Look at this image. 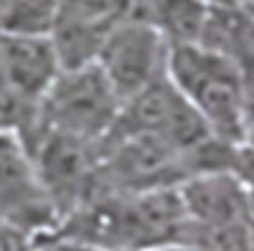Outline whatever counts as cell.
<instances>
[{"instance_id":"cell-5","label":"cell","mask_w":254,"mask_h":251,"mask_svg":"<svg viewBox=\"0 0 254 251\" xmlns=\"http://www.w3.org/2000/svg\"><path fill=\"white\" fill-rule=\"evenodd\" d=\"M132 132L155 135L181 152L193 148L203 137L214 135L168 76L122 101L120 117L110 135Z\"/></svg>"},{"instance_id":"cell-3","label":"cell","mask_w":254,"mask_h":251,"mask_svg":"<svg viewBox=\"0 0 254 251\" xmlns=\"http://www.w3.org/2000/svg\"><path fill=\"white\" fill-rule=\"evenodd\" d=\"M122 99L97 64L64 69L41 99V130L99 145L115 127Z\"/></svg>"},{"instance_id":"cell-8","label":"cell","mask_w":254,"mask_h":251,"mask_svg":"<svg viewBox=\"0 0 254 251\" xmlns=\"http://www.w3.org/2000/svg\"><path fill=\"white\" fill-rule=\"evenodd\" d=\"M178 188L186 221L198 226H231L249 221L247 185L234 173L190 175Z\"/></svg>"},{"instance_id":"cell-16","label":"cell","mask_w":254,"mask_h":251,"mask_svg":"<svg viewBox=\"0 0 254 251\" xmlns=\"http://www.w3.org/2000/svg\"><path fill=\"white\" fill-rule=\"evenodd\" d=\"M208 3H214V0H208Z\"/></svg>"},{"instance_id":"cell-7","label":"cell","mask_w":254,"mask_h":251,"mask_svg":"<svg viewBox=\"0 0 254 251\" xmlns=\"http://www.w3.org/2000/svg\"><path fill=\"white\" fill-rule=\"evenodd\" d=\"M61 71L49 36H0V79L26 101L41 104Z\"/></svg>"},{"instance_id":"cell-1","label":"cell","mask_w":254,"mask_h":251,"mask_svg":"<svg viewBox=\"0 0 254 251\" xmlns=\"http://www.w3.org/2000/svg\"><path fill=\"white\" fill-rule=\"evenodd\" d=\"M183 223L178 188L97 193L69 211L49 236L104 251H153L173 246Z\"/></svg>"},{"instance_id":"cell-14","label":"cell","mask_w":254,"mask_h":251,"mask_svg":"<svg viewBox=\"0 0 254 251\" xmlns=\"http://www.w3.org/2000/svg\"><path fill=\"white\" fill-rule=\"evenodd\" d=\"M234 3H239L242 8H247V10H252V13H254V0H234Z\"/></svg>"},{"instance_id":"cell-2","label":"cell","mask_w":254,"mask_h":251,"mask_svg":"<svg viewBox=\"0 0 254 251\" xmlns=\"http://www.w3.org/2000/svg\"><path fill=\"white\" fill-rule=\"evenodd\" d=\"M168 79L216 137L242 142L244 74L203 46H171Z\"/></svg>"},{"instance_id":"cell-13","label":"cell","mask_w":254,"mask_h":251,"mask_svg":"<svg viewBox=\"0 0 254 251\" xmlns=\"http://www.w3.org/2000/svg\"><path fill=\"white\" fill-rule=\"evenodd\" d=\"M165 251H201V249H193V246H165Z\"/></svg>"},{"instance_id":"cell-4","label":"cell","mask_w":254,"mask_h":251,"mask_svg":"<svg viewBox=\"0 0 254 251\" xmlns=\"http://www.w3.org/2000/svg\"><path fill=\"white\" fill-rule=\"evenodd\" d=\"M171 44L142 18H125L107 33L97 56V66L125 101L145 87L168 76Z\"/></svg>"},{"instance_id":"cell-9","label":"cell","mask_w":254,"mask_h":251,"mask_svg":"<svg viewBox=\"0 0 254 251\" xmlns=\"http://www.w3.org/2000/svg\"><path fill=\"white\" fill-rule=\"evenodd\" d=\"M208 8V0H135L132 15L158 28L171 46H198Z\"/></svg>"},{"instance_id":"cell-11","label":"cell","mask_w":254,"mask_h":251,"mask_svg":"<svg viewBox=\"0 0 254 251\" xmlns=\"http://www.w3.org/2000/svg\"><path fill=\"white\" fill-rule=\"evenodd\" d=\"M132 8L135 0H59V15L99 28H115L120 20L132 15Z\"/></svg>"},{"instance_id":"cell-17","label":"cell","mask_w":254,"mask_h":251,"mask_svg":"<svg viewBox=\"0 0 254 251\" xmlns=\"http://www.w3.org/2000/svg\"><path fill=\"white\" fill-rule=\"evenodd\" d=\"M0 137H3V132H0Z\"/></svg>"},{"instance_id":"cell-15","label":"cell","mask_w":254,"mask_h":251,"mask_svg":"<svg viewBox=\"0 0 254 251\" xmlns=\"http://www.w3.org/2000/svg\"><path fill=\"white\" fill-rule=\"evenodd\" d=\"M249 251H254V223L249 221Z\"/></svg>"},{"instance_id":"cell-12","label":"cell","mask_w":254,"mask_h":251,"mask_svg":"<svg viewBox=\"0 0 254 251\" xmlns=\"http://www.w3.org/2000/svg\"><path fill=\"white\" fill-rule=\"evenodd\" d=\"M242 142L254 148V79L244 81V112H242Z\"/></svg>"},{"instance_id":"cell-6","label":"cell","mask_w":254,"mask_h":251,"mask_svg":"<svg viewBox=\"0 0 254 251\" xmlns=\"http://www.w3.org/2000/svg\"><path fill=\"white\" fill-rule=\"evenodd\" d=\"M0 221L46 239L59 226V211L44 191L36 167L18 137H0Z\"/></svg>"},{"instance_id":"cell-10","label":"cell","mask_w":254,"mask_h":251,"mask_svg":"<svg viewBox=\"0 0 254 251\" xmlns=\"http://www.w3.org/2000/svg\"><path fill=\"white\" fill-rule=\"evenodd\" d=\"M59 0H0V36H51Z\"/></svg>"}]
</instances>
